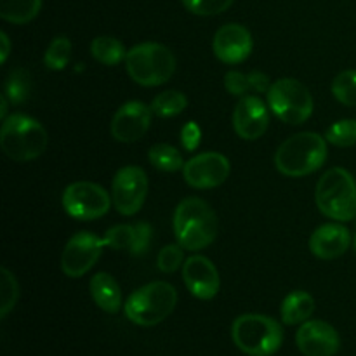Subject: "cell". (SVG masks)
<instances>
[{
    "mask_svg": "<svg viewBox=\"0 0 356 356\" xmlns=\"http://www.w3.org/2000/svg\"><path fill=\"white\" fill-rule=\"evenodd\" d=\"M218 216L211 205L198 197L179 202L174 212V235L186 250H202L218 236Z\"/></svg>",
    "mask_w": 356,
    "mask_h": 356,
    "instance_id": "cell-1",
    "label": "cell"
},
{
    "mask_svg": "<svg viewBox=\"0 0 356 356\" xmlns=\"http://www.w3.org/2000/svg\"><path fill=\"white\" fill-rule=\"evenodd\" d=\"M327 160V139L316 132H299L280 145L275 153V167L287 177L316 172Z\"/></svg>",
    "mask_w": 356,
    "mask_h": 356,
    "instance_id": "cell-2",
    "label": "cell"
},
{
    "mask_svg": "<svg viewBox=\"0 0 356 356\" xmlns=\"http://www.w3.org/2000/svg\"><path fill=\"white\" fill-rule=\"evenodd\" d=\"M0 146L14 162H30L47 148V132L35 118L21 113L9 115L0 129Z\"/></svg>",
    "mask_w": 356,
    "mask_h": 356,
    "instance_id": "cell-3",
    "label": "cell"
},
{
    "mask_svg": "<svg viewBox=\"0 0 356 356\" xmlns=\"http://www.w3.org/2000/svg\"><path fill=\"white\" fill-rule=\"evenodd\" d=\"M315 200L323 216L336 221L356 218V181L343 167H334L320 177Z\"/></svg>",
    "mask_w": 356,
    "mask_h": 356,
    "instance_id": "cell-4",
    "label": "cell"
},
{
    "mask_svg": "<svg viewBox=\"0 0 356 356\" xmlns=\"http://www.w3.org/2000/svg\"><path fill=\"white\" fill-rule=\"evenodd\" d=\"M125 68L136 83L156 87L165 83L176 72V58L162 44L145 42L134 45L125 56Z\"/></svg>",
    "mask_w": 356,
    "mask_h": 356,
    "instance_id": "cell-5",
    "label": "cell"
},
{
    "mask_svg": "<svg viewBox=\"0 0 356 356\" xmlns=\"http://www.w3.org/2000/svg\"><path fill=\"white\" fill-rule=\"evenodd\" d=\"M232 339L242 353L271 356L280 350L284 332L277 320L266 315H242L233 322Z\"/></svg>",
    "mask_w": 356,
    "mask_h": 356,
    "instance_id": "cell-6",
    "label": "cell"
},
{
    "mask_svg": "<svg viewBox=\"0 0 356 356\" xmlns=\"http://www.w3.org/2000/svg\"><path fill=\"white\" fill-rule=\"evenodd\" d=\"M177 292L167 282H152L132 292L125 301V316L141 327H153L163 322L174 312Z\"/></svg>",
    "mask_w": 356,
    "mask_h": 356,
    "instance_id": "cell-7",
    "label": "cell"
},
{
    "mask_svg": "<svg viewBox=\"0 0 356 356\" xmlns=\"http://www.w3.org/2000/svg\"><path fill=\"white\" fill-rule=\"evenodd\" d=\"M268 106L285 124L301 125L312 117L313 97L305 83L296 79H280L266 92Z\"/></svg>",
    "mask_w": 356,
    "mask_h": 356,
    "instance_id": "cell-8",
    "label": "cell"
},
{
    "mask_svg": "<svg viewBox=\"0 0 356 356\" xmlns=\"http://www.w3.org/2000/svg\"><path fill=\"white\" fill-rule=\"evenodd\" d=\"M63 207L66 214L76 221H92L103 218L110 211L111 198L99 184L76 181L66 186L63 193Z\"/></svg>",
    "mask_w": 356,
    "mask_h": 356,
    "instance_id": "cell-9",
    "label": "cell"
},
{
    "mask_svg": "<svg viewBox=\"0 0 356 356\" xmlns=\"http://www.w3.org/2000/svg\"><path fill=\"white\" fill-rule=\"evenodd\" d=\"M148 195V176L141 167H122L113 177L111 200L122 216H134L141 211Z\"/></svg>",
    "mask_w": 356,
    "mask_h": 356,
    "instance_id": "cell-10",
    "label": "cell"
},
{
    "mask_svg": "<svg viewBox=\"0 0 356 356\" xmlns=\"http://www.w3.org/2000/svg\"><path fill=\"white\" fill-rule=\"evenodd\" d=\"M104 247V238H97L90 232H79L73 235L63 250V273L70 278L83 277L97 263Z\"/></svg>",
    "mask_w": 356,
    "mask_h": 356,
    "instance_id": "cell-11",
    "label": "cell"
},
{
    "mask_svg": "<svg viewBox=\"0 0 356 356\" xmlns=\"http://www.w3.org/2000/svg\"><path fill=\"white\" fill-rule=\"evenodd\" d=\"M229 160L218 152L200 153L188 160L183 167L184 181L191 188L197 190H209L218 188L228 179L229 176Z\"/></svg>",
    "mask_w": 356,
    "mask_h": 356,
    "instance_id": "cell-12",
    "label": "cell"
},
{
    "mask_svg": "<svg viewBox=\"0 0 356 356\" xmlns=\"http://www.w3.org/2000/svg\"><path fill=\"white\" fill-rule=\"evenodd\" d=\"M152 106L141 101L122 104L111 120V136L120 143H134L148 132L152 125Z\"/></svg>",
    "mask_w": 356,
    "mask_h": 356,
    "instance_id": "cell-13",
    "label": "cell"
},
{
    "mask_svg": "<svg viewBox=\"0 0 356 356\" xmlns=\"http://www.w3.org/2000/svg\"><path fill=\"white\" fill-rule=\"evenodd\" d=\"M296 343L305 356H334L341 346L337 330L322 320H306L296 334Z\"/></svg>",
    "mask_w": 356,
    "mask_h": 356,
    "instance_id": "cell-14",
    "label": "cell"
},
{
    "mask_svg": "<svg viewBox=\"0 0 356 356\" xmlns=\"http://www.w3.org/2000/svg\"><path fill=\"white\" fill-rule=\"evenodd\" d=\"M183 280L190 294L202 301L216 298L221 287L218 268L205 256H191L184 261Z\"/></svg>",
    "mask_w": 356,
    "mask_h": 356,
    "instance_id": "cell-15",
    "label": "cell"
},
{
    "mask_svg": "<svg viewBox=\"0 0 356 356\" xmlns=\"http://www.w3.org/2000/svg\"><path fill=\"white\" fill-rule=\"evenodd\" d=\"M212 49L219 61L226 65H238L252 52V35L242 24H225L216 31Z\"/></svg>",
    "mask_w": 356,
    "mask_h": 356,
    "instance_id": "cell-16",
    "label": "cell"
},
{
    "mask_svg": "<svg viewBox=\"0 0 356 356\" xmlns=\"http://www.w3.org/2000/svg\"><path fill=\"white\" fill-rule=\"evenodd\" d=\"M268 124L270 115L266 104L257 96H242L233 111V129L236 136L245 141L259 139L266 132Z\"/></svg>",
    "mask_w": 356,
    "mask_h": 356,
    "instance_id": "cell-17",
    "label": "cell"
},
{
    "mask_svg": "<svg viewBox=\"0 0 356 356\" xmlns=\"http://www.w3.org/2000/svg\"><path fill=\"white\" fill-rule=\"evenodd\" d=\"M351 245V235L346 226L329 222L313 232L309 238V249L318 259L332 261L346 254Z\"/></svg>",
    "mask_w": 356,
    "mask_h": 356,
    "instance_id": "cell-18",
    "label": "cell"
},
{
    "mask_svg": "<svg viewBox=\"0 0 356 356\" xmlns=\"http://www.w3.org/2000/svg\"><path fill=\"white\" fill-rule=\"evenodd\" d=\"M153 229L148 222L138 225H118L106 232L104 243L115 250H129L134 256H141L148 250Z\"/></svg>",
    "mask_w": 356,
    "mask_h": 356,
    "instance_id": "cell-19",
    "label": "cell"
},
{
    "mask_svg": "<svg viewBox=\"0 0 356 356\" xmlns=\"http://www.w3.org/2000/svg\"><path fill=\"white\" fill-rule=\"evenodd\" d=\"M90 296L103 312L115 313L122 308V291L117 280L108 273H97L90 278Z\"/></svg>",
    "mask_w": 356,
    "mask_h": 356,
    "instance_id": "cell-20",
    "label": "cell"
},
{
    "mask_svg": "<svg viewBox=\"0 0 356 356\" xmlns=\"http://www.w3.org/2000/svg\"><path fill=\"white\" fill-rule=\"evenodd\" d=\"M315 312V299L305 291L291 292L282 302V322L285 325L305 323Z\"/></svg>",
    "mask_w": 356,
    "mask_h": 356,
    "instance_id": "cell-21",
    "label": "cell"
},
{
    "mask_svg": "<svg viewBox=\"0 0 356 356\" xmlns=\"http://www.w3.org/2000/svg\"><path fill=\"white\" fill-rule=\"evenodd\" d=\"M40 9L42 0H0V17L13 24L28 23Z\"/></svg>",
    "mask_w": 356,
    "mask_h": 356,
    "instance_id": "cell-22",
    "label": "cell"
},
{
    "mask_svg": "<svg viewBox=\"0 0 356 356\" xmlns=\"http://www.w3.org/2000/svg\"><path fill=\"white\" fill-rule=\"evenodd\" d=\"M90 54L101 65L115 66L124 61L127 52H125L124 44L118 38L103 35V37H97L92 40V44H90Z\"/></svg>",
    "mask_w": 356,
    "mask_h": 356,
    "instance_id": "cell-23",
    "label": "cell"
},
{
    "mask_svg": "<svg viewBox=\"0 0 356 356\" xmlns=\"http://www.w3.org/2000/svg\"><path fill=\"white\" fill-rule=\"evenodd\" d=\"M148 159L153 167L163 170V172H176L184 167L183 155L179 149L170 145H163V143L152 146V149L148 152Z\"/></svg>",
    "mask_w": 356,
    "mask_h": 356,
    "instance_id": "cell-24",
    "label": "cell"
},
{
    "mask_svg": "<svg viewBox=\"0 0 356 356\" xmlns=\"http://www.w3.org/2000/svg\"><path fill=\"white\" fill-rule=\"evenodd\" d=\"M188 106V99L179 90H163L152 101V111L162 118L176 117Z\"/></svg>",
    "mask_w": 356,
    "mask_h": 356,
    "instance_id": "cell-25",
    "label": "cell"
},
{
    "mask_svg": "<svg viewBox=\"0 0 356 356\" xmlns=\"http://www.w3.org/2000/svg\"><path fill=\"white\" fill-rule=\"evenodd\" d=\"M3 94L13 104H21L30 96V73L23 68L13 70L3 86Z\"/></svg>",
    "mask_w": 356,
    "mask_h": 356,
    "instance_id": "cell-26",
    "label": "cell"
},
{
    "mask_svg": "<svg viewBox=\"0 0 356 356\" xmlns=\"http://www.w3.org/2000/svg\"><path fill=\"white\" fill-rule=\"evenodd\" d=\"M72 58V42L66 37H56L51 42L44 56V63L49 70L61 72L66 68Z\"/></svg>",
    "mask_w": 356,
    "mask_h": 356,
    "instance_id": "cell-27",
    "label": "cell"
},
{
    "mask_svg": "<svg viewBox=\"0 0 356 356\" xmlns=\"http://www.w3.org/2000/svg\"><path fill=\"white\" fill-rule=\"evenodd\" d=\"M325 139L334 146L339 148H350L356 145V120L346 118L330 125L325 132Z\"/></svg>",
    "mask_w": 356,
    "mask_h": 356,
    "instance_id": "cell-28",
    "label": "cell"
},
{
    "mask_svg": "<svg viewBox=\"0 0 356 356\" xmlns=\"http://www.w3.org/2000/svg\"><path fill=\"white\" fill-rule=\"evenodd\" d=\"M332 94L339 103L356 106V70H346L334 79Z\"/></svg>",
    "mask_w": 356,
    "mask_h": 356,
    "instance_id": "cell-29",
    "label": "cell"
},
{
    "mask_svg": "<svg viewBox=\"0 0 356 356\" xmlns=\"http://www.w3.org/2000/svg\"><path fill=\"white\" fill-rule=\"evenodd\" d=\"M17 282L7 268L0 270V318H6L17 301Z\"/></svg>",
    "mask_w": 356,
    "mask_h": 356,
    "instance_id": "cell-30",
    "label": "cell"
},
{
    "mask_svg": "<svg viewBox=\"0 0 356 356\" xmlns=\"http://www.w3.org/2000/svg\"><path fill=\"white\" fill-rule=\"evenodd\" d=\"M235 0H183V6L197 16H216L233 6Z\"/></svg>",
    "mask_w": 356,
    "mask_h": 356,
    "instance_id": "cell-31",
    "label": "cell"
},
{
    "mask_svg": "<svg viewBox=\"0 0 356 356\" xmlns=\"http://www.w3.org/2000/svg\"><path fill=\"white\" fill-rule=\"evenodd\" d=\"M156 264H159V270L162 273H174V271L179 270L181 264H184L183 249H181L179 243H170V245L163 247L156 257Z\"/></svg>",
    "mask_w": 356,
    "mask_h": 356,
    "instance_id": "cell-32",
    "label": "cell"
},
{
    "mask_svg": "<svg viewBox=\"0 0 356 356\" xmlns=\"http://www.w3.org/2000/svg\"><path fill=\"white\" fill-rule=\"evenodd\" d=\"M225 87L229 94H233V96H245L247 90L252 89V87H250L249 75H243V73L235 72V70H233V72H228L225 75Z\"/></svg>",
    "mask_w": 356,
    "mask_h": 356,
    "instance_id": "cell-33",
    "label": "cell"
},
{
    "mask_svg": "<svg viewBox=\"0 0 356 356\" xmlns=\"http://www.w3.org/2000/svg\"><path fill=\"white\" fill-rule=\"evenodd\" d=\"M202 141V129L197 122H188L181 131V145L186 152H193Z\"/></svg>",
    "mask_w": 356,
    "mask_h": 356,
    "instance_id": "cell-34",
    "label": "cell"
},
{
    "mask_svg": "<svg viewBox=\"0 0 356 356\" xmlns=\"http://www.w3.org/2000/svg\"><path fill=\"white\" fill-rule=\"evenodd\" d=\"M249 80H250V87H252V90H256V92H268L270 90V79H268V75H264V73L261 72H250L249 73Z\"/></svg>",
    "mask_w": 356,
    "mask_h": 356,
    "instance_id": "cell-35",
    "label": "cell"
},
{
    "mask_svg": "<svg viewBox=\"0 0 356 356\" xmlns=\"http://www.w3.org/2000/svg\"><path fill=\"white\" fill-rule=\"evenodd\" d=\"M0 42H2V52H0V61L6 63L7 58H9V52H10V42L9 37H7L6 31L0 33Z\"/></svg>",
    "mask_w": 356,
    "mask_h": 356,
    "instance_id": "cell-36",
    "label": "cell"
},
{
    "mask_svg": "<svg viewBox=\"0 0 356 356\" xmlns=\"http://www.w3.org/2000/svg\"><path fill=\"white\" fill-rule=\"evenodd\" d=\"M10 101L7 99L6 94H2L0 96V117H2V120H6L7 118V104H9Z\"/></svg>",
    "mask_w": 356,
    "mask_h": 356,
    "instance_id": "cell-37",
    "label": "cell"
},
{
    "mask_svg": "<svg viewBox=\"0 0 356 356\" xmlns=\"http://www.w3.org/2000/svg\"><path fill=\"white\" fill-rule=\"evenodd\" d=\"M353 249H355V252H356V235H355V238H353Z\"/></svg>",
    "mask_w": 356,
    "mask_h": 356,
    "instance_id": "cell-38",
    "label": "cell"
},
{
    "mask_svg": "<svg viewBox=\"0 0 356 356\" xmlns=\"http://www.w3.org/2000/svg\"><path fill=\"white\" fill-rule=\"evenodd\" d=\"M355 226H356V218H355Z\"/></svg>",
    "mask_w": 356,
    "mask_h": 356,
    "instance_id": "cell-39",
    "label": "cell"
}]
</instances>
